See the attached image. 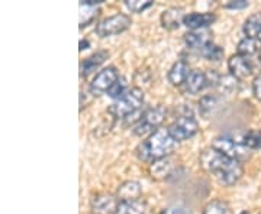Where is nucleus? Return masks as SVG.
I'll use <instances>...</instances> for the list:
<instances>
[{
	"label": "nucleus",
	"instance_id": "6e6552de",
	"mask_svg": "<svg viewBox=\"0 0 261 214\" xmlns=\"http://www.w3.org/2000/svg\"><path fill=\"white\" fill-rule=\"evenodd\" d=\"M119 80L118 70L115 67H108L99 71L93 81L90 83V93L93 96H102L105 93H109V90L113 87V84Z\"/></svg>",
	"mask_w": 261,
	"mask_h": 214
},
{
	"label": "nucleus",
	"instance_id": "bb28decb",
	"mask_svg": "<svg viewBox=\"0 0 261 214\" xmlns=\"http://www.w3.org/2000/svg\"><path fill=\"white\" fill-rule=\"evenodd\" d=\"M129 88H126V80L123 78V77H119V80L116 81V83L113 84V87L109 90V96L115 99V100H118V99H121L123 94L126 93Z\"/></svg>",
	"mask_w": 261,
	"mask_h": 214
},
{
	"label": "nucleus",
	"instance_id": "f257e3e1",
	"mask_svg": "<svg viewBox=\"0 0 261 214\" xmlns=\"http://www.w3.org/2000/svg\"><path fill=\"white\" fill-rule=\"evenodd\" d=\"M199 162L200 167L212 174L215 179L225 187L237 184L244 174L243 164L240 161L226 157L212 146L202 150Z\"/></svg>",
	"mask_w": 261,
	"mask_h": 214
},
{
	"label": "nucleus",
	"instance_id": "cd10ccee",
	"mask_svg": "<svg viewBox=\"0 0 261 214\" xmlns=\"http://www.w3.org/2000/svg\"><path fill=\"white\" fill-rule=\"evenodd\" d=\"M161 214H193L192 208L185 204H171L164 207Z\"/></svg>",
	"mask_w": 261,
	"mask_h": 214
},
{
	"label": "nucleus",
	"instance_id": "b1692460",
	"mask_svg": "<svg viewBox=\"0 0 261 214\" xmlns=\"http://www.w3.org/2000/svg\"><path fill=\"white\" fill-rule=\"evenodd\" d=\"M203 214H231V207L224 200H212L203 208Z\"/></svg>",
	"mask_w": 261,
	"mask_h": 214
},
{
	"label": "nucleus",
	"instance_id": "f8f14e48",
	"mask_svg": "<svg viewBox=\"0 0 261 214\" xmlns=\"http://www.w3.org/2000/svg\"><path fill=\"white\" fill-rule=\"evenodd\" d=\"M186 90L187 93L197 94L203 91L206 87H209V80H207V74L202 70H193L189 78L186 81Z\"/></svg>",
	"mask_w": 261,
	"mask_h": 214
},
{
	"label": "nucleus",
	"instance_id": "9d476101",
	"mask_svg": "<svg viewBox=\"0 0 261 214\" xmlns=\"http://www.w3.org/2000/svg\"><path fill=\"white\" fill-rule=\"evenodd\" d=\"M90 205L93 214H115L119 205V200L109 193H99L92 198Z\"/></svg>",
	"mask_w": 261,
	"mask_h": 214
},
{
	"label": "nucleus",
	"instance_id": "c85d7f7f",
	"mask_svg": "<svg viewBox=\"0 0 261 214\" xmlns=\"http://www.w3.org/2000/svg\"><path fill=\"white\" fill-rule=\"evenodd\" d=\"M250 3L247 0H232V2H228L225 3V9H244V8H248Z\"/></svg>",
	"mask_w": 261,
	"mask_h": 214
},
{
	"label": "nucleus",
	"instance_id": "423d86ee",
	"mask_svg": "<svg viewBox=\"0 0 261 214\" xmlns=\"http://www.w3.org/2000/svg\"><path fill=\"white\" fill-rule=\"evenodd\" d=\"M212 148L219 150L221 154H224V155L229 157V158L240 161V162L248 159L250 155H251V149L247 148L243 142L233 140L231 138H226V136H219V138L214 139Z\"/></svg>",
	"mask_w": 261,
	"mask_h": 214
},
{
	"label": "nucleus",
	"instance_id": "1a4fd4ad",
	"mask_svg": "<svg viewBox=\"0 0 261 214\" xmlns=\"http://www.w3.org/2000/svg\"><path fill=\"white\" fill-rule=\"evenodd\" d=\"M228 70L237 80H245L250 75H252L255 67H254V63L250 56L235 54L228 59Z\"/></svg>",
	"mask_w": 261,
	"mask_h": 214
},
{
	"label": "nucleus",
	"instance_id": "0eeeda50",
	"mask_svg": "<svg viewBox=\"0 0 261 214\" xmlns=\"http://www.w3.org/2000/svg\"><path fill=\"white\" fill-rule=\"evenodd\" d=\"M168 132L176 142H183V140L193 138L199 132V123L193 116L185 114V116H180L168 126Z\"/></svg>",
	"mask_w": 261,
	"mask_h": 214
},
{
	"label": "nucleus",
	"instance_id": "a211bd4d",
	"mask_svg": "<svg viewBox=\"0 0 261 214\" xmlns=\"http://www.w3.org/2000/svg\"><path fill=\"white\" fill-rule=\"evenodd\" d=\"M183 9L180 8H170L164 10L161 15V25L166 29H177L180 23H183Z\"/></svg>",
	"mask_w": 261,
	"mask_h": 214
},
{
	"label": "nucleus",
	"instance_id": "2eb2a0df",
	"mask_svg": "<svg viewBox=\"0 0 261 214\" xmlns=\"http://www.w3.org/2000/svg\"><path fill=\"white\" fill-rule=\"evenodd\" d=\"M212 42L211 39V32L206 29H199V30H190L185 35V44L190 49H202L206 44Z\"/></svg>",
	"mask_w": 261,
	"mask_h": 214
},
{
	"label": "nucleus",
	"instance_id": "f3484780",
	"mask_svg": "<svg viewBox=\"0 0 261 214\" xmlns=\"http://www.w3.org/2000/svg\"><path fill=\"white\" fill-rule=\"evenodd\" d=\"M115 214H151L148 204L142 200L119 201Z\"/></svg>",
	"mask_w": 261,
	"mask_h": 214
},
{
	"label": "nucleus",
	"instance_id": "72a5a7b5",
	"mask_svg": "<svg viewBox=\"0 0 261 214\" xmlns=\"http://www.w3.org/2000/svg\"><path fill=\"white\" fill-rule=\"evenodd\" d=\"M260 59H261V49H260Z\"/></svg>",
	"mask_w": 261,
	"mask_h": 214
},
{
	"label": "nucleus",
	"instance_id": "473e14b6",
	"mask_svg": "<svg viewBox=\"0 0 261 214\" xmlns=\"http://www.w3.org/2000/svg\"><path fill=\"white\" fill-rule=\"evenodd\" d=\"M258 41H261V32H260V35H258Z\"/></svg>",
	"mask_w": 261,
	"mask_h": 214
},
{
	"label": "nucleus",
	"instance_id": "20e7f679",
	"mask_svg": "<svg viewBox=\"0 0 261 214\" xmlns=\"http://www.w3.org/2000/svg\"><path fill=\"white\" fill-rule=\"evenodd\" d=\"M166 117V110L163 106L149 107L145 112H142L140 120L134 126V133L138 136L144 135H152L155 131L160 129V125L163 123Z\"/></svg>",
	"mask_w": 261,
	"mask_h": 214
},
{
	"label": "nucleus",
	"instance_id": "f03ea898",
	"mask_svg": "<svg viewBox=\"0 0 261 214\" xmlns=\"http://www.w3.org/2000/svg\"><path fill=\"white\" fill-rule=\"evenodd\" d=\"M177 142L173 139L170 132L164 128H160L152 135H149L145 140H142L135 149L137 157L144 162H154L161 158L170 157V154L174 150Z\"/></svg>",
	"mask_w": 261,
	"mask_h": 214
},
{
	"label": "nucleus",
	"instance_id": "dca6fc26",
	"mask_svg": "<svg viewBox=\"0 0 261 214\" xmlns=\"http://www.w3.org/2000/svg\"><path fill=\"white\" fill-rule=\"evenodd\" d=\"M219 106H221V97L218 94H206L199 102V113L203 119H209L219 109Z\"/></svg>",
	"mask_w": 261,
	"mask_h": 214
},
{
	"label": "nucleus",
	"instance_id": "ddd939ff",
	"mask_svg": "<svg viewBox=\"0 0 261 214\" xmlns=\"http://www.w3.org/2000/svg\"><path fill=\"white\" fill-rule=\"evenodd\" d=\"M190 67L187 64L186 61L180 59L177 63H174L171 68L168 70V81L173 84V85H181V84H186L187 78L190 75Z\"/></svg>",
	"mask_w": 261,
	"mask_h": 214
},
{
	"label": "nucleus",
	"instance_id": "2f4dec72",
	"mask_svg": "<svg viewBox=\"0 0 261 214\" xmlns=\"http://www.w3.org/2000/svg\"><path fill=\"white\" fill-rule=\"evenodd\" d=\"M241 214H251V213H248V211H243V213Z\"/></svg>",
	"mask_w": 261,
	"mask_h": 214
},
{
	"label": "nucleus",
	"instance_id": "4be33fe9",
	"mask_svg": "<svg viewBox=\"0 0 261 214\" xmlns=\"http://www.w3.org/2000/svg\"><path fill=\"white\" fill-rule=\"evenodd\" d=\"M243 30L247 38L258 39V35L261 32V13H254L252 16L247 19L244 23Z\"/></svg>",
	"mask_w": 261,
	"mask_h": 214
},
{
	"label": "nucleus",
	"instance_id": "412c9836",
	"mask_svg": "<svg viewBox=\"0 0 261 214\" xmlns=\"http://www.w3.org/2000/svg\"><path fill=\"white\" fill-rule=\"evenodd\" d=\"M238 54L240 55L251 56L254 54H260L261 44L258 39H254V38H243L240 42H238Z\"/></svg>",
	"mask_w": 261,
	"mask_h": 214
},
{
	"label": "nucleus",
	"instance_id": "4468645a",
	"mask_svg": "<svg viewBox=\"0 0 261 214\" xmlns=\"http://www.w3.org/2000/svg\"><path fill=\"white\" fill-rule=\"evenodd\" d=\"M108 56H109L108 51H103V49L96 51L93 55L86 58L83 63L80 64V75L82 77H87L89 74H92L93 71H96L108 59Z\"/></svg>",
	"mask_w": 261,
	"mask_h": 214
},
{
	"label": "nucleus",
	"instance_id": "a878e982",
	"mask_svg": "<svg viewBox=\"0 0 261 214\" xmlns=\"http://www.w3.org/2000/svg\"><path fill=\"white\" fill-rule=\"evenodd\" d=\"M154 5L152 0H125V6L134 13H142Z\"/></svg>",
	"mask_w": 261,
	"mask_h": 214
},
{
	"label": "nucleus",
	"instance_id": "9b49d317",
	"mask_svg": "<svg viewBox=\"0 0 261 214\" xmlns=\"http://www.w3.org/2000/svg\"><path fill=\"white\" fill-rule=\"evenodd\" d=\"M214 13H187L183 18V25L190 30L209 28L215 22Z\"/></svg>",
	"mask_w": 261,
	"mask_h": 214
},
{
	"label": "nucleus",
	"instance_id": "5701e85b",
	"mask_svg": "<svg viewBox=\"0 0 261 214\" xmlns=\"http://www.w3.org/2000/svg\"><path fill=\"white\" fill-rule=\"evenodd\" d=\"M199 52H200V55L203 56L205 59H207V61H215V63H218V61H221V59L224 58V49L219 47V45H216L215 42L206 44L202 49H199Z\"/></svg>",
	"mask_w": 261,
	"mask_h": 214
},
{
	"label": "nucleus",
	"instance_id": "6ab92c4d",
	"mask_svg": "<svg viewBox=\"0 0 261 214\" xmlns=\"http://www.w3.org/2000/svg\"><path fill=\"white\" fill-rule=\"evenodd\" d=\"M141 186L137 181H126L118 188V200L119 201H132V200H140L141 197Z\"/></svg>",
	"mask_w": 261,
	"mask_h": 214
},
{
	"label": "nucleus",
	"instance_id": "aec40b11",
	"mask_svg": "<svg viewBox=\"0 0 261 214\" xmlns=\"http://www.w3.org/2000/svg\"><path fill=\"white\" fill-rule=\"evenodd\" d=\"M173 171V159L170 157H166V158H161L159 161H154L149 167V174L152 178H157V179H161V178L168 177Z\"/></svg>",
	"mask_w": 261,
	"mask_h": 214
},
{
	"label": "nucleus",
	"instance_id": "c756f323",
	"mask_svg": "<svg viewBox=\"0 0 261 214\" xmlns=\"http://www.w3.org/2000/svg\"><path fill=\"white\" fill-rule=\"evenodd\" d=\"M252 93L255 96V99H258L261 102V73L252 81Z\"/></svg>",
	"mask_w": 261,
	"mask_h": 214
},
{
	"label": "nucleus",
	"instance_id": "39448f33",
	"mask_svg": "<svg viewBox=\"0 0 261 214\" xmlns=\"http://www.w3.org/2000/svg\"><path fill=\"white\" fill-rule=\"evenodd\" d=\"M130 25H132V19L128 15L116 13V15L105 18L99 23H96L94 32L100 38L113 37V35H119L122 32H125Z\"/></svg>",
	"mask_w": 261,
	"mask_h": 214
},
{
	"label": "nucleus",
	"instance_id": "393cba45",
	"mask_svg": "<svg viewBox=\"0 0 261 214\" xmlns=\"http://www.w3.org/2000/svg\"><path fill=\"white\" fill-rule=\"evenodd\" d=\"M244 145L248 149H261V131H248L243 135L241 139Z\"/></svg>",
	"mask_w": 261,
	"mask_h": 214
},
{
	"label": "nucleus",
	"instance_id": "7c9ffc66",
	"mask_svg": "<svg viewBox=\"0 0 261 214\" xmlns=\"http://www.w3.org/2000/svg\"><path fill=\"white\" fill-rule=\"evenodd\" d=\"M87 47H89V41H86V39H82L80 41V51H83V49H87Z\"/></svg>",
	"mask_w": 261,
	"mask_h": 214
},
{
	"label": "nucleus",
	"instance_id": "7ed1b4c3",
	"mask_svg": "<svg viewBox=\"0 0 261 214\" xmlns=\"http://www.w3.org/2000/svg\"><path fill=\"white\" fill-rule=\"evenodd\" d=\"M144 102H145L144 91L141 88L132 87L122 96L121 99H118L116 102L113 103L108 112L116 119H125L126 120V119H129L130 116L140 113L141 107L144 106Z\"/></svg>",
	"mask_w": 261,
	"mask_h": 214
}]
</instances>
